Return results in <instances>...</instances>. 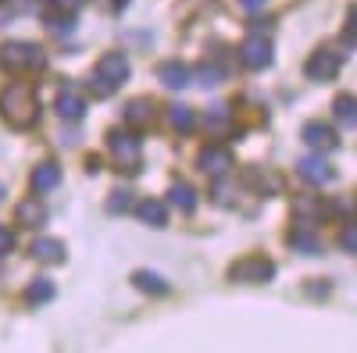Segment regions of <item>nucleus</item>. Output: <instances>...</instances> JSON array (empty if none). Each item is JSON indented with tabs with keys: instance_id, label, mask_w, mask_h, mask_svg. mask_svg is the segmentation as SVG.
<instances>
[{
	"instance_id": "17",
	"label": "nucleus",
	"mask_w": 357,
	"mask_h": 353,
	"mask_svg": "<svg viewBox=\"0 0 357 353\" xmlns=\"http://www.w3.org/2000/svg\"><path fill=\"white\" fill-rule=\"evenodd\" d=\"M168 125H172L175 132H193L197 118H193V111H190L186 104H175V107H168Z\"/></svg>"
},
{
	"instance_id": "1",
	"label": "nucleus",
	"mask_w": 357,
	"mask_h": 353,
	"mask_svg": "<svg viewBox=\"0 0 357 353\" xmlns=\"http://www.w3.org/2000/svg\"><path fill=\"white\" fill-rule=\"evenodd\" d=\"M0 114L11 129H29L40 114V104H36V93L29 82H11L4 93H0Z\"/></svg>"
},
{
	"instance_id": "33",
	"label": "nucleus",
	"mask_w": 357,
	"mask_h": 353,
	"mask_svg": "<svg viewBox=\"0 0 357 353\" xmlns=\"http://www.w3.org/2000/svg\"><path fill=\"white\" fill-rule=\"evenodd\" d=\"M0 4H4V0H0Z\"/></svg>"
},
{
	"instance_id": "25",
	"label": "nucleus",
	"mask_w": 357,
	"mask_h": 353,
	"mask_svg": "<svg viewBox=\"0 0 357 353\" xmlns=\"http://www.w3.org/2000/svg\"><path fill=\"white\" fill-rule=\"evenodd\" d=\"M336 118H340V122H343L347 129H354V122H357V114H354V97H350V93L336 100Z\"/></svg>"
},
{
	"instance_id": "21",
	"label": "nucleus",
	"mask_w": 357,
	"mask_h": 353,
	"mask_svg": "<svg viewBox=\"0 0 357 353\" xmlns=\"http://www.w3.org/2000/svg\"><path fill=\"white\" fill-rule=\"evenodd\" d=\"M289 243L301 250V253H318V235H314L307 225H301L296 232H289Z\"/></svg>"
},
{
	"instance_id": "30",
	"label": "nucleus",
	"mask_w": 357,
	"mask_h": 353,
	"mask_svg": "<svg viewBox=\"0 0 357 353\" xmlns=\"http://www.w3.org/2000/svg\"><path fill=\"white\" fill-rule=\"evenodd\" d=\"M11 250H15V232L8 225H0V257L11 253Z\"/></svg>"
},
{
	"instance_id": "24",
	"label": "nucleus",
	"mask_w": 357,
	"mask_h": 353,
	"mask_svg": "<svg viewBox=\"0 0 357 353\" xmlns=\"http://www.w3.org/2000/svg\"><path fill=\"white\" fill-rule=\"evenodd\" d=\"M200 125H204L207 132H222V129H229V111H225V107H211V111L200 118Z\"/></svg>"
},
{
	"instance_id": "27",
	"label": "nucleus",
	"mask_w": 357,
	"mask_h": 353,
	"mask_svg": "<svg viewBox=\"0 0 357 353\" xmlns=\"http://www.w3.org/2000/svg\"><path fill=\"white\" fill-rule=\"evenodd\" d=\"M129 196H132V193H126V189L111 193V200H107V211H111V214H126V211H129Z\"/></svg>"
},
{
	"instance_id": "13",
	"label": "nucleus",
	"mask_w": 357,
	"mask_h": 353,
	"mask_svg": "<svg viewBox=\"0 0 357 353\" xmlns=\"http://www.w3.org/2000/svg\"><path fill=\"white\" fill-rule=\"evenodd\" d=\"M136 214L143 225H151V228H165L168 225V207L161 200H139L136 203Z\"/></svg>"
},
{
	"instance_id": "14",
	"label": "nucleus",
	"mask_w": 357,
	"mask_h": 353,
	"mask_svg": "<svg viewBox=\"0 0 357 353\" xmlns=\"http://www.w3.org/2000/svg\"><path fill=\"white\" fill-rule=\"evenodd\" d=\"M54 111H57V118H65V122H79V118L86 114V100H82L79 93L65 90L61 97L54 100Z\"/></svg>"
},
{
	"instance_id": "22",
	"label": "nucleus",
	"mask_w": 357,
	"mask_h": 353,
	"mask_svg": "<svg viewBox=\"0 0 357 353\" xmlns=\"http://www.w3.org/2000/svg\"><path fill=\"white\" fill-rule=\"evenodd\" d=\"M172 203L175 207H183V211H193L197 207V193H193V186H186V182H172Z\"/></svg>"
},
{
	"instance_id": "8",
	"label": "nucleus",
	"mask_w": 357,
	"mask_h": 353,
	"mask_svg": "<svg viewBox=\"0 0 357 353\" xmlns=\"http://www.w3.org/2000/svg\"><path fill=\"white\" fill-rule=\"evenodd\" d=\"M240 61H243V68H250V72L268 68V65H272V43H268L264 36H247V40L240 43Z\"/></svg>"
},
{
	"instance_id": "6",
	"label": "nucleus",
	"mask_w": 357,
	"mask_h": 353,
	"mask_svg": "<svg viewBox=\"0 0 357 353\" xmlns=\"http://www.w3.org/2000/svg\"><path fill=\"white\" fill-rule=\"evenodd\" d=\"M340 68H343V54H336V50H314L304 65L307 79H314V82H333L340 75Z\"/></svg>"
},
{
	"instance_id": "2",
	"label": "nucleus",
	"mask_w": 357,
	"mask_h": 353,
	"mask_svg": "<svg viewBox=\"0 0 357 353\" xmlns=\"http://www.w3.org/2000/svg\"><path fill=\"white\" fill-rule=\"evenodd\" d=\"M126 79H129L126 54H104L100 65H97V72L89 75V90H93L97 97H107V93H114Z\"/></svg>"
},
{
	"instance_id": "5",
	"label": "nucleus",
	"mask_w": 357,
	"mask_h": 353,
	"mask_svg": "<svg viewBox=\"0 0 357 353\" xmlns=\"http://www.w3.org/2000/svg\"><path fill=\"white\" fill-rule=\"evenodd\" d=\"M107 150H111L118 171H126V175L139 171V154H143V150H139V139H136L132 132L111 129V132H107Z\"/></svg>"
},
{
	"instance_id": "19",
	"label": "nucleus",
	"mask_w": 357,
	"mask_h": 353,
	"mask_svg": "<svg viewBox=\"0 0 357 353\" xmlns=\"http://www.w3.org/2000/svg\"><path fill=\"white\" fill-rule=\"evenodd\" d=\"M132 282H136L143 292H154V297H165V292L172 289V285H168L161 275H154V272H136V275H132Z\"/></svg>"
},
{
	"instance_id": "9",
	"label": "nucleus",
	"mask_w": 357,
	"mask_h": 353,
	"mask_svg": "<svg viewBox=\"0 0 357 353\" xmlns=\"http://www.w3.org/2000/svg\"><path fill=\"white\" fill-rule=\"evenodd\" d=\"M304 139H307V146H314L318 154H329V150L340 146V136L329 125H321V122H307L304 125Z\"/></svg>"
},
{
	"instance_id": "10",
	"label": "nucleus",
	"mask_w": 357,
	"mask_h": 353,
	"mask_svg": "<svg viewBox=\"0 0 357 353\" xmlns=\"http://www.w3.org/2000/svg\"><path fill=\"white\" fill-rule=\"evenodd\" d=\"M158 79L168 86V90H186V86L193 82V72L183 61H165V65H158Z\"/></svg>"
},
{
	"instance_id": "28",
	"label": "nucleus",
	"mask_w": 357,
	"mask_h": 353,
	"mask_svg": "<svg viewBox=\"0 0 357 353\" xmlns=\"http://www.w3.org/2000/svg\"><path fill=\"white\" fill-rule=\"evenodd\" d=\"M340 246H343V253H357V228H354V221H347V225H343Z\"/></svg>"
},
{
	"instance_id": "7",
	"label": "nucleus",
	"mask_w": 357,
	"mask_h": 353,
	"mask_svg": "<svg viewBox=\"0 0 357 353\" xmlns=\"http://www.w3.org/2000/svg\"><path fill=\"white\" fill-rule=\"evenodd\" d=\"M197 164H200V171L211 175V179H222V175H229V168H232V150L222 146V143H207L197 154Z\"/></svg>"
},
{
	"instance_id": "29",
	"label": "nucleus",
	"mask_w": 357,
	"mask_h": 353,
	"mask_svg": "<svg viewBox=\"0 0 357 353\" xmlns=\"http://www.w3.org/2000/svg\"><path fill=\"white\" fill-rule=\"evenodd\" d=\"M82 4H86V0H50V8L61 11V15H75Z\"/></svg>"
},
{
	"instance_id": "15",
	"label": "nucleus",
	"mask_w": 357,
	"mask_h": 353,
	"mask_svg": "<svg viewBox=\"0 0 357 353\" xmlns=\"http://www.w3.org/2000/svg\"><path fill=\"white\" fill-rule=\"evenodd\" d=\"M33 253L36 260H43V264H61L65 260V243L61 240H50V235H43V240H36L33 243Z\"/></svg>"
},
{
	"instance_id": "32",
	"label": "nucleus",
	"mask_w": 357,
	"mask_h": 353,
	"mask_svg": "<svg viewBox=\"0 0 357 353\" xmlns=\"http://www.w3.org/2000/svg\"><path fill=\"white\" fill-rule=\"evenodd\" d=\"M0 200H4V186H0Z\"/></svg>"
},
{
	"instance_id": "31",
	"label": "nucleus",
	"mask_w": 357,
	"mask_h": 353,
	"mask_svg": "<svg viewBox=\"0 0 357 353\" xmlns=\"http://www.w3.org/2000/svg\"><path fill=\"white\" fill-rule=\"evenodd\" d=\"M240 8H243V11H261L264 0H240Z\"/></svg>"
},
{
	"instance_id": "16",
	"label": "nucleus",
	"mask_w": 357,
	"mask_h": 353,
	"mask_svg": "<svg viewBox=\"0 0 357 353\" xmlns=\"http://www.w3.org/2000/svg\"><path fill=\"white\" fill-rule=\"evenodd\" d=\"M151 100H146V97H139V100H129L126 104V125H146V122H151Z\"/></svg>"
},
{
	"instance_id": "23",
	"label": "nucleus",
	"mask_w": 357,
	"mask_h": 353,
	"mask_svg": "<svg viewBox=\"0 0 357 353\" xmlns=\"http://www.w3.org/2000/svg\"><path fill=\"white\" fill-rule=\"evenodd\" d=\"M50 297H54V282L50 279H36V282H29V289H25L29 304H47Z\"/></svg>"
},
{
	"instance_id": "3",
	"label": "nucleus",
	"mask_w": 357,
	"mask_h": 353,
	"mask_svg": "<svg viewBox=\"0 0 357 353\" xmlns=\"http://www.w3.org/2000/svg\"><path fill=\"white\" fill-rule=\"evenodd\" d=\"M229 279L240 285H264L275 279V260H268L264 253H247L229 268Z\"/></svg>"
},
{
	"instance_id": "4",
	"label": "nucleus",
	"mask_w": 357,
	"mask_h": 353,
	"mask_svg": "<svg viewBox=\"0 0 357 353\" xmlns=\"http://www.w3.org/2000/svg\"><path fill=\"white\" fill-rule=\"evenodd\" d=\"M43 50L36 43H25V40H11L0 47V65H4L8 72H36L43 68Z\"/></svg>"
},
{
	"instance_id": "26",
	"label": "nucleus",
	"mask_w": 357,
	"mask_h": 353,
	"mask_svg": "<svg viewBox=\"0 0 357 353\" xmlns=\"http://www.w3.org/2000/svg\"><path fill=\"white\" fill-rule=\"evenodd\" d=\"M200 86H218L222 79H225V72L222 68H215V65H204V68H197V75H193Z\"/></svg>"
},
{
	"instance_id": "20",
	"label": "nucleus",
	"mask_w": 357,
	"mask_h": 353,
	"mask_svg": "<svg viewBox=\"0 0 357 353\" xmlns=\"http://www.w3.org/2000/svg\"><path fill=\"white\" fill-rule=\"evenodd\" d=\"M293 214L296 218H325V214H329V207H325V203L318 200V196H301V200H296L293 203Z\"/></svg>"
},
{
	"instance_id": "11",
	"label": "nucleus",
	"mask_w": 357,
	"mask_h": 353,
	"mask_svg": "<svg viewBox=\"0 0 357 353\" xmlns=\"http://www.w3.org/2000/svg\"><path fill=\"white\" fill-rule=\"evenodd\" d=\"M296 168H301V179H304V182H314V186L333 182V179H336L333 164H329V161H321V157H304Z\"/></svg>"
},
{
	"instance_id": "12",
	"label": "nucleus",
	"mask_w": 357,
	"mask_h": 353,
	"mask_svg": "<svg viewBox=\"0 0 357 353\" xmlns=\"http://www.w3.org/2000/svg\"><path fill=\"white\" fill-rule=\"evenodd\" d=\"M33 189L36 193H50V189H57V182H61V168H57L54 161H43V164H36L33 168Z\"/></svg>"
},
{
	"instance_id": "18",
	"label": "nucleus",
	"mask_w": 357,
	"mask_h": 353,
	"mask_svg": "<svg viewBox=\"0 0 357 353\" xmlns=\"http://www.w3.org/2000/svg\"><path fill=\"white\" fill-rule=\"evenodd\" d=\"M18 221L22 225H43L47 221V207L40 200H25V203H18Z\"/></svg>"
}]
</instances>
